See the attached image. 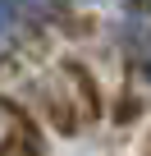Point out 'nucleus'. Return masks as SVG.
<instances>
[{
	"instance_id": "nucleus-1",
	"label": "nucleus",
	"mask_w": 151,
	"mask_h": 156,
	"mask_svg": "<svg viewBox=\"0 0 151 156\" xmlns=\"http://www.w3.org/2000/svg\"><path fill=\"white\" fill-rule=\"evenodd\" d=\"M0 32H5V5H0Z\"/></svg>"
}]
</instances>
